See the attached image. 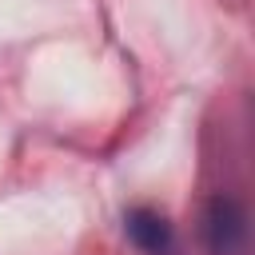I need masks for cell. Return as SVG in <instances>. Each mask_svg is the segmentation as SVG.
Instances as JSON below:
<instances>
[{"label": "cell", "instance_id": "obj_2", "mask_svg": "<svg viewBox=\"0 0 255 255\" xmlns=\"http://www.w3.org/2000/svg\"><path fill=\"white\" fill-rule=\"evenodd\" d=\"M124 223H128L131 243H135L139 251H147V255H167V251L175 247L171 223H167V219H163L155 207H131Z\"/></svg>", "mask_w": 255, "mask_h": 255}, {"label": "cell", "instance_id": "obj_1", "mask_svg": "<svg viewBox=\"0 0 255 255\" xmlns=\"http://www.w3.org/2000/svg\"><path fill=\"white\" fill-rule=\"evenodd\" d=\"M243 235H247L243 207L235 199H215L207 207V243H211V251L215 255H235Z\"/></svg>", "mask_w": 255, "mask_h": 255}]
</instances>
